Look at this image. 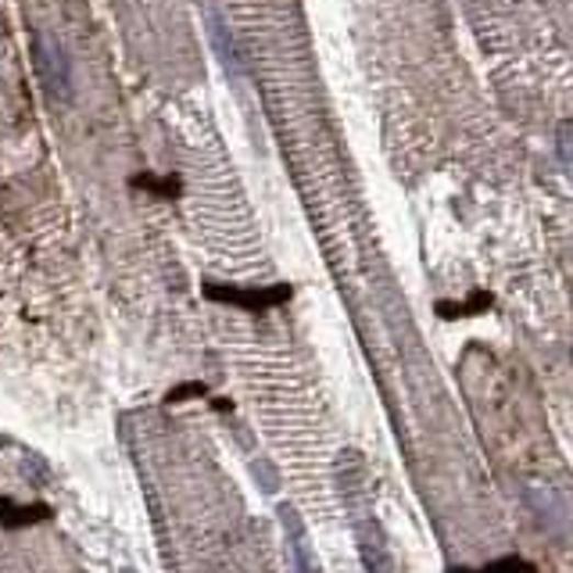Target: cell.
I'll use <instances>...</instances> for the list:
<instances>
[{
	"label": "cell",
	"mask_w": 573,
	"mask_h": 573,
	"mask_svg": "<svg viewBox=\"0 0 573 573\" xmlns=\"http://www.w3.org/2000/svg\"><path fill=\"white\" fill-rule=\"evenodd\" d=\"M448 573H538L535 563H527L524 555H498L491 559L484 570H467V566H452Z\"/></svg>",
	"instance_id": "3957f363"
},
{
	"label": "cell",
	"mask_w": 573,
	"mask_h": 573,
	"mask_svg": "<svg viewBox=\"0 0 573 573\" xmlns=\"http://www.w3.org/2000/svg\"><path fill=\"white\" fill-rule=\"evenodd\" d=\"M559 161H563L573 180V122H563V130H559Z\"/></svg>",
	"instance_id": "277c9868"
},
{
	"label": "cell",
	"mask_w": 573,
	"mask_h": 573,
	"mask_svg": "<svg viewBox=\"0 0 573 573\" xmlns=\"http://www.w3.org/2000/svg\"><path fill=\"white\" fill-rule=\"evenodd\" d=\"M491 305H495V297H491L487 291H473L467 302H438L434 305V312H438L441 319H470V316H481V312H487Z\"/></svg>",
	"instance_id": "7a4b0ae2"
},
{
	"label": "cell",
	"mask_w": 573,
	"mask_h": 573,
	"mask_svg": "<svg viewBox=\"0 0 573 573\" xmlns=\"http://www.w3.org/2000/svg\"><path fill=\"white\" fill-rule=\"evenodd\" d=\"M204 294L215 297V302H229V305H240V308H272V305H283L291 297V286H266V291H240V286H204Z\"/></svg>",
	"instance_id": "6da1fadb"
}]
</instances>
